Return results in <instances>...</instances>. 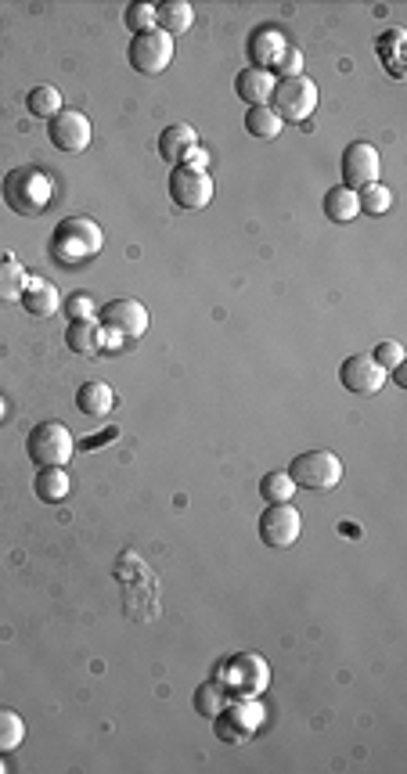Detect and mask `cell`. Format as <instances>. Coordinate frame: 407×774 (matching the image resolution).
<instances>
[{"instance_id": "cell-31", "label": "cell", "mask_w": 407, "mask_h": 774, "mask_svg": "<svg viewBox=\"0 0 407 774\" xmlns=\"http://www.w3.org/2000/svg\"><path fill=\"white\" fill-rule=\"evenodd\" d=\"M371 357L379 360L386 375H397V382H404V371H400V368H404L407 353H404V346H400V342H393V339L379 342V346L371 350Z\"/></svg>"}, {"instance_id": "cell-10", "label": "cell", "mask_w": 407, "mask_h": 774, "mask_svg": "<svg viewBox=\"0 0 407 774\" xmlns=\"http://www.w3.org/2000/svg\"><path fill=\"white\" fill-rule=\"evenodd\" d=\"M382 173V155L375 144L368 141H353L346 144V152H343V188L350 191H361L368 188V184H375Z\"/></svg>"}, {"instance_id": "cell-37", "label": "cell", "mask_w": 407, "mask_h": 774, "mask_svg": "<svg viewBox=\"0 0 407 774\" xmlns=\"http://www.w3.org/2000/svg\"><path fill=\"white\" fill-rule=\"evenodd\" d=\"M4 414H8V404H4V396H0V422H4Z\"/></svg>"}, {"instance_id": "cell-4", "label": "cell", "mask_w": 407, "mask_h": 774, "mask_svg": "<svg viewBox=\"0 0 407 774\" xmlns=\"http://www.w3.org/2000/svg\"><path fill=\"white\" fill-rule=\"evenodd\" d=\"M260 724H263V702L256 695H235V702H227L224 710L213 717V731H217V738L227 742V746L249 742Z\"/></svg>"}, {"instance_id": "cell-35", "label": "cell", "mask_w": 407, "mask_h": 774, "mask_svg": "<svg viewBox=\"0 0 407 774\" xmlns=\"http://www.w3.org/2000/svg\"><path fill=\"white\" fill-rule=\"evenodd\" d=\"M181 166H188V170H202V173H206V166H209V152H206V148H199V144H195V148H191V152L184 155Z\"/></svg>"}, {"instance_id": "cell-27", "label": "cell", "mask_w": 407, "mask_h": 774, "mask_svg": "<svg viewBox=\"0 0 407 774\" xmlns=\"http://www.w3.org/2000/svg\"><path fill=\"white\" fill-rule=\"evenodd\" d=\"M292 494H296V483H292V476L285 472V468L267 472V476L260 479V497L267 504H289Z\"/></svg>"}, {"instance_id": "cell-25", "label": "cell", "mask_w": 407, "mask_h": 774, "mask_svg": "<svg viewBox=\"0 0 407 774\" xmlns=\"http://www.w3.org/2000/svg\"><path fill=\"white\" fill-rule=\"evenodd\" d=\"M26 108H29V112H33L37 119H47V123H51V119H55L58 112L65 108L62 90H58V87H47V83H40V87H33V90L26 94Z\"/></svg>"}, {"instance_id": "cell-17", "label": "cell", "mask_w": 407, "mask_h": 774, "mask_svg": "<svg viewBox=\"0 0 407 774\" xmlns=\"http://www.w3.org/2000/svg\"><path fill=\"white\" fill-rule=\"evenodd\" d=\"M199 144V134H195V126H188V123H173V126H166L163 134H159V155H163L170 166H181L184 162V155L191 152Z\"/></svg>"}, {"instance_id": "cell-8", "label": "cell", "mask_w": 407, "mask_h": 774, "mask_svg": "<svg viewBox=\"0 0 407 774\" xmlns=\"http://www.w3.org/2000/svg\"><path fill=\"white\" fill-rule=\"evenodd\" d=\"M173 51H177L173 36H166L163 29H152V33H141L130 40L127 62H130V69L141 72V76H159V72L170 69Z\"/></svg>"}, {"instance_id": "cell-32", "label": "cell", "mask_w": 407, "mask_h": 774, "mask_svg": "<svg viewBox=\"0 0 407 774\" xmlns=\"http://www.w3.org/2000/svg\"><path fill=\"white\" fill-rule=\"evenodd\" d=\"M123 22H127V29H134V36L152 33V29H155V4L134 0V4H127V15H123Z\"/></svg>"}, {"instance_id": "cell-7", "label": "cell", "mask_w": 407, "mask_h": 774, "mask_svg": "<svg viewBox=\"0 0 407 774\" xmlns=\"http://www.w3.org/2000/svg\"><path fill=\"white\" fill-rule=\"evenodd\" d=\"M220 684L235 695H260L271 684V666L256 652H238L220 666Z\"/></svg>"}, {"instance_id": "cell-22", "label": "cell", "mask_w": 407, "mask_h": 774, "mask_svg": "<svg viewBox=\"0 0 407 774\" xmlns=\"http://www.w3.org/2000/svg\"><path fill=\"white\" fill-rule=\"evenodd\" d=\"M65 346L76 353V357H94L101 350V324L94 321H69L65 328Z\"/></svg>"}, {"instance_id": "cell-18", "label": "cell", "mask_w": 407, "mask_h": 774, "mask_svg": "<svg viewBox=\"0 0 407 774\" xmlns=\"http://www.w3.org/2000/svg\"><path fill=\"white\" fill-rule=\"evenodd\" d=\"M285 47H289V40H285L278 29H256V33L249 36V58H253V69L271 72Z\"/></svg>"}, {"instance_id": "cell-29", "label": "cell", "mask_w": 407, "mask_h": 774, "mask_svg": "<svg viewBox=\"0 0 407 774\" xmlns=\"http://www.w3.org/2000/svg\"><path fill=\"white\" fill-rule=\"evenodd\" d=\"M22 738H26V720L15 710H8V706H0V753L19 749Z\"/></svg>"}, {"instance_id": "cell-36", "label": "cell", "mask_w": 407, "mask_h": 774, "mask_svg": "<svg viewBox=\"0 0 407 774\" xmlns=\"http://www.w3.org/2000/svg\"><path fill=\"white\" fill-rule=\"evenodd\" d=\"M400 40H404V33H400V29H393V33L382 36V40H379V54H382V58H389V62H393V54H397Z\"/></svg>"}, {"instance_id": "cell-19", "label": "cell", "mask_w": 407, "mask_h": 774, "mask_svg": "<svg viewBox=\"0 0 407 774\" xmlns=\"http://www.w3.org/2000/svg\"><path fill=\"white\" fill-rule=\"evenodd\" d=\"M191 22H195V8H191L188 0H166V4H155V29H163L166 36H177L188 33Z\"/></svg>"}, {"instance_id": "cell-16", "label": "cell", "mask_w": 407, "mask_h": 774, "mask_svg": "<svg viewBox=\"0 0 407 774\" xmlns=\"http://www.w3.org/2000/svg\"><path fill=\"white\" fill-rule=\"evenodd\" d=\"M274 87H278V76L274 72H267V69H242L235 76V94L242 101H249V108H256V105H267L271 101V94H274Z\"/></svg>"}, {"instance_id": "cell-21", "label": "cell", "mask_w": 407, "mask_h": 774, "mask_svg": "<svg viewBox=\"0 0 407 774\" xmlns=\"http://www.w3.org/2000/svg\"><path fill=\"white\" fill-rule=\"evenodd\" d=\"M69 490H73V483H69V472L58 465H47L37 472V479H33V494L40 497L44 504H58L69 497Z\"/></svg>"}, {"instance_id": "cell-24", "label": "cell", "mask_w": 407, "mask_h": 774, "mask_svg": "<svg viewBox=\"0 0 407 774\" xmlns=\"http://www.w3.org/2000/svg\"><path fill=\"white\" fill-rule=\"evenodd\" d=\"M357 213H361V206H357V191L343 188V184L325 191V216L332 224H350Z\"/></svg>"}, {"instance_id": "cell-11", "label": "cell", "mask_w": 407, "mask_h": 774, "mask_svg": "<svg viewBox=\"0 0 407 774\" xmlns=\"http://www.w3.org/2000/svg\"><path fill=\"white\" fill-rule=\"evenodd\" d=\"M303 533V519H299L296 504H267L260 515V540L271 548H292Z\"/></svg>"}, {"instance_id": "cell-33", "label": "cell", "mask_w": 407, "mask_h": 774, "mask_svg": "<svg viewBox=\"0 0 407 774\" xmlns=\"http://www.w3.org/2000/svg\"><path fill=\"white\" fill-rule=\"evenodd\" d=\"M271 72L278 76V80H289V76H303V51L289 44L285 51H281V58L274 62Z\"/></svg>"}, {"instance_id": "cell-12", "label": "cell", "mask_w": 407, "mask_h": 774, "mask_svg": "<svg viewBox=\"0 0 407 774\" xmlns=\"http://www.w3.org/2000/svg\"><path fill=\"white\" fill-rule=\"evenodd\" d=\"M386 371L371 353H353L339 364V382L343 389H350L353 396H375L379 389H386Z\"/></svg>"}, {"instance_id": "cell-9", "label": "cell", "mask_w": 407, "mask_h": 774, "mask_svg": "<svg viewBox=\"0 0 407 774\" xmlns=\"http://www.w3.org/2000/svg\"><path fill=\"white\" fill-rule=\"evenodd\" d=\"M47 137H51V144H55L58 152L76 155V152H87V148H91L94 126L80 108H62V112L47 123Z\"/></svg>"}, {"instance_id": "cell-3", "label": "cell", "mask_w": 407, "mask_h": 774, "mask_svg": "<svg viewBox=\"0 0 407 774\" xmlns=\"http://www.w3.org/2000/svg\"><path fill=\"white\" fill-rule=\"evenodd\" d=\"M285 472H289L292 483L303 486V490H332V486H339V479H343V461H339V454H332L328 447H314V450L296 454Z\"/></svg>"}, {"instance_id": "cell-2", "label": "cell", "mask_w": 407, "mask_h": 774, "mask_svg": "<svg viewBox=\"0 0 407 774\" xmlns=\"http://www.w3.org/2000/svg\"><path fill=\"white\" fill-rule=\"evenodd\" d=\"M0 195H4V206L15 216H40L51 206L55 184H51V177L40 166H15V170L4 173Z\"/></svg>"}, {"instance_id": "cell-28", "label": "cell", "mask_w": 407, "mask_h": 774, "mask_svg": "<svg viewBox=\"0 0 407 774\" xmlns=\"http://www.w3.org/2000/svg\"><path fill=\"white\" fill-rule=\"evenodd\" d=\"M227 702L231 699H227V688L220 681H209V684H199V688H195V713H199V717L213 720Z\"/></svg>"}, {"instance_id": "cell-15", "label": "cell", "mask_w": 407, "mask_h": 774, "mask_svg": "<svg viewBox=\"0 0 407 774\" xmlns=\"http://www.w3.org/2000/svg\"><path fill=\"white\" fill-rule=\"evenodd\" d=\"M22 310L33 317H51L62 310V292H58L55 285L47 278H29L26 288H22Z\"/></svg>"}, {"instance_id": "cell-20", "label": "cell", "mask_w": 407, "mask_h": 774, "mask_svg": "<svg viewBox=\"0 0 407 774\" xmlns=\"http://www.w3.org/2000/svg\"><path fill=\"white\" fill-rule=\"evenodd\" d=\"M112 404H116V393H112L109 382H83L76 389V407L87 418H105L112 411Z\"/></svg>"}, {"instance_id": "cell-30", "label": "cell", "mask_w": 407, "mask_h": 774, "mask_svg": "<svg viewBox=\"0 0 407 774\" xmlns=\"http://www.w3.org/2000/svg\"><path fill=\"white\" fill-rule=\"evenodd\" d=\"M357 206H361V213H368V216H382V213H389V206H393V191H389L382 180H375V184L357 191Z\"/></svg>"}, {"instance_id": "cell-38", "label": "cell", "mask_w": 407, "mask_h": 774, "mask_svg": "<svg viewBox=\"0 0 407 774\" xmlns=\"http://www.w3.org/2000/svg\"><path fill=\"white\" fill-rule=\"evenodd\" d=\"M4 771H8V764H4V753H0V774H4Z\"/></svg>"}, {"instance_id": "cell-23", "label": "cell", "mask_w": 407, "mask_h": 774, "mask_svg": "<svg viewBox=\"0 0 407 774\" xmlns=\"http://www.w3.org/2000/svg\"><path fill=\"white\" fill-rule=\"evenodd\" d=\"M29 274L15 256H0V306L4 303H19L22 299V288H26Z\"/></svg>"}, {"instance_id": "cell-34", "label": "cell", "mask_w": 407, "mask_h": 774, "mask_svg": "<svg viewBox=\"0 0 407 774\" xmlns=\"http://www.w3.org/2000/svg\"><path fill=\"white\" fill-rule=\"evenodd\" d=\"M62 310H65V317H69V321H91V317H94V299L87 296V292H73V296L62 303Z\"/></svg>"}, {"instance_id": "cell-5", "label": "cell", "mask_w": 407, "mask_h": 774, "mask_svg": "<svg viewBox=\"0 0 407 774\" xmlns=\"http://www.w3.org/2000/svg\"><path fill=\"white\" fill-rule=\"evenodd\" d=\"M26 454H29V461L40 468H47V465L65 468L69 458L76 454V440L62 422H40V425H33V432L26 436Z\"/></svg>"}, {"instance_id": "cell-1", "label": "cell", "mask_w": 407, "mask_h": 774, "mask_svg": "<svg viewBox=\"0 0 407 774\" xmlns=\"http://www.w3.org/2000/svg\"><path fill=\"white\" fill-rule=\"evenodd\" d=\"M105 249V234L91 216H65L51 231V260L62 267H80Z\"/></svg>"}, {"instance_id": "cell-6", "label": "cell", "mask_w": 407, "mask_h": 774, "mask_svg": "<svg viewBox=\"0 0 407 774\" xmlns=\"http://www.w3.org/2000/svg\"><path fill=\"white\" fill-rule=\"evenodd\" d=\"M321 94H317V83L310 76H289V80H278L271 94V108L278 112L281 123H307L310 112L317 108Z\"/></svg>"}, {"instance_id": "cell-26", "label": "cell", "mask_w": 407, "mask_h": 774, "mask_svg": "<svg viewBox=\"0 0 407 774\" xmlns=\"http://www.w3.org/2000/svg\"><path fill=\"white\" fill-rule=\"evenodd\" d=\"M245 130L253 137H260V141H271V137H278L285 130V123H281L271 105H256L245 112Z\"/></svg>"}, {"instance_id": "cell-13", "label": "cell", "mask_w": 407, "mask_h": 774, "mask_svg": "<svg viewBox=\"0 0 407 774\" xmlns=\"http://www.w3.org/2000/svg\"><path fill=\"white\" fill-rule=\"evenodd\" d=\"M170 198L181 209H206L213 198V180L202 170H188V166H173L170 173Z\"/></svg>"}, {"instance_id": "cell-14", "label": "cell", "mask_w": 407, "mask_h": 774, "mask_svg": "<svg viewBox=\"0 0 407 774\" xmlns=\"http://www.w3.org/2000/svg\"><path fill=\"white\" fill-rule=\"evenodd\" d=\"M101 328H112V332L119 335H130V339H137V335H145L148 332V306L145 303H137V299H112V303L101 306V317H98Z\"/></svg>"}]
</instances>
